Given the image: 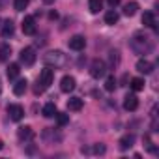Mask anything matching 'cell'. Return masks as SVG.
Returning <instances> with one entry per match:
<instances>
[{
	"label": "cell",
	"mask_w": 159,
	"mask_h": 159,
	"mask_svg": "<svg viewBox=\"0 0 159 159\" xmlns=\"http://www.w3.org/2000/svg\"><path fill=\"white\" fill-rule=\"evenodd\" d=\"M131 49L137 54H150V52H153L155 43H153V39L150 36H146L142 32H137L133 36V39H131Z\"/></svg>",
	"instance_id": "6da1fadb"
},
{
	"label": "cell",
	"mask_w": 159,
	"mask_h": 159,
	"mask_svg": "<svg viewBox=\"0 0 159 159\" xmlns=\"http://www.w3.org/2000/svg\"><path fill=\"white\" fill-rule=\"evenodd\" d=\"M52 79H54V71L47 66L45 69H41L39 77H38V83L34 86V94H43L51 84H52Z\"/></svg>",
	"instance_id": "7a4b0ae2"
},
{
	"label": "cell",
	"mask_w": 159,
	"mask_h": 159,
	"mask_svg": "<svg viewBox=\"0 0 159 159\" xmlns=\"http://www.w3.org/2000/svg\"><path fill=\"white\" fill-rule=\"evenodd\" d=\"M43 62L49 67H64L67 64V54H64L62 51H49L43 56Z\"/></svg>",
	"instance_id": "3957f363"
},
{
	"label": "cell",
	"mask_w": 159,
	"mask_h": 159,
	"mask_svg": "<svg viewBox=\"0 0 159 159\" xmlns=\"http://www.w3.org/2000/svg\"><path fill=\"white\" fill-rule=\"evenodd\" d=\"M105 73H107V64H105L103 60L96 58V60L90 64V75H92L94 79H101V77H105Z\"/></svg>",
	"instance_id": "277c9868"
},
{
	"label": "cell",
	"mask_w": 159,
	"mask_h": 159,
	"mask_svg": "<svg viewBox=\"0 0 159 159\" xmlns=\"http://www.w3.org/2000/svg\"><path fill=\"white\" fill-rule=\"evenodd\" d=\"M19 60H21V64H25V66H32V64L36 62V51H34L32 47H25V49L21 51V54H19Z\"/></svg>",
	"instance_id": "5b68a950"
},
{
	"label": "cell",
	"mask_w": 159,
	"mask_h": 159,
	"mask_svg": "<svg viewBox=\"0 0 159 159\" xmlns=\"http://www.w3.org/2000/svg\"><path fill=\"white\" fill-rule=\"evenodd\" d=\"M75 86H77V81H75L71 75H64V77H62V81H60V90H62L64 94L73 92Z\"/></svg>",
	"instance_id": "8992f818"
},
{
	"label": "cell",
	"mask_w": 159,
	"mask_h": 159,
	"mask_svg": "<svg viewBox=\"0 0 159 159\" xmlns=\"http://www.w3.org/2000/svg\"><path fill=\"white\" fill-rule=\"evenodd\" d=\"M21 28H23V32L26 36H34L36 34V21H34V17L32 15H26L23 19V23H21Z\"/></svg>",
	"instance_id": "52a82bcc"
},
{
	"label": "cell",
	"mask_w": 159,
	"mask_h": 159,
	"mask_svg": "<svg viewBox=\"0 0 159 159\" xmlns=\"http://www.w3.org/2000/svg\"><path fill=\"white\" fill-rule=\"evenodd\" d=\"M67 45H69V49H73V51H83L84 47H86V39H84V36H73V38H69V41H67Z\"/></svg>",
	"instance_id": "ba28073f"
},
{
	"label": "cell",
	"mask_w": 159,
	"mask_h": 159,
	"mask_svg": "<svg viewBox=\"0 0 159 159\" xmlns=\"http://www.w3.org/2000/svg\"><path fill=\"white\" fill-rule=\"evenodd\" d=\"M8 114H10V118L13 120V122H19V120H23V116H25V109L21 107V105H8Z\"/></svg>",
	"instance_id": "9c48e42d"
},
{
	"label": "cell",
	"mask_w": 159,
	"mask_h": 159,
	"mask_svg": "<svg viewBox=\"0 0 159 159\" xmlns=\"http://www.w3.org/2000/svg\"><path fill=\"white\" fill-rule=\"evenodd\" d=\"M124 109L125 111H137L139 109V98L135 96V94H127L125 98H124Z\"/></svg>",
	"instance_id": "30bf717a"
},
{
	"label": "cell",
	"mask_w": 159,
	"mask_h": 159,
	"mask_svg": "<svg viewBox=\"0 0 159 159\" xmlns=\"http://www.w3.org/2000/svg\"><path fill=\"white\" fill-rule=\"evenodd\" d=\"M135 67H137L139 73H144V75H150V73L153 71V64H152L150 60H146V58H140Z\"/></svg>",
	"instance_id": "8fae6325"
},
{
	"label": "cell",
	"mask_w": 159,
	"mask_h": 159,
	"mask_svg": "<svg viewBox=\"0 0 159 159\" xmlns=\"http://www.w3.org/2000/svg\"><path fill=\"white\" fill-rule=\"evenodd\" d=\"M142 25L146 28H153L155 30V15H153V11H144L142 13Z\"/></svg>",
	"instance_id": "7c38bea8"
},
{
	"label": "cell",
	"mask_w": 159,
	"mask_h": 159,
	"mask_svg": "<svg viewBox=\"0 0 159 159\" xmlns=\"http://www.w3.org/2000/svg\"><path fill=\"white\" fill-rule=\"evenodd\" d=\"M17 137H19V140H30V139H34V131L30 125H25V127H19Z\"/></svg>",
	"instance_id": "4fadbf2b"
},
{
	"label": "cell",
	"mask_w": 159,
	"mask_h": 159,
	"mask_svg": "<svg viewBox=\"0 0 159 159\" xmlns=\"http://www.w3.org/2000/svg\"><path fill=\"white\" fill-rule=\"evenodd\" d=\"M83 105H84V103H83V99H81V98H69V99H67V109H69V111H73V112L81 111V109H83Z\"/></svg>",
	"instance_id": "5bb4252c"
},
{
	"label": "cell",
	"mask_w": 159,
	"mask_h": 159,
	"mask_svg": "<svg viewBox=\"0 0 159 159\" xmlns=\"http://www.w3.org/2000/svg\"><path fill=\"white\" fill-rule=\"evenodd\" d=\"M118 144H120V150H129V148H133V144H135V135H125V137H122Z\"/></svg>",
	"instance_id": "9a60e30c"
},
{
	"label": "cell",
	"mask_w": 159,
	"mask_h": 159,
	"mask_svg": "<svg viewBox=\"0 0 159 159\" xmlns=\"http://www.w3.org/2000/svg\"><path fill=\"white\" fill-rule=\"evenodd\" d=\"M13 32H15V25H13V21H4V25H2V38H10V36H13Z\"/></svg>",
	"instance_id": "2e32d148"
},
{
	"label": "cell",
	"mask_w": 159,
	"mask_h": 159,
	"mask_svg": "<svg viewBox=\"0 0 159 159\" xmlns=\"http://www.w3.org/2000/svg\"><path fill=\"white\" fill-rule=\"evenodd\" d=\"M26 86H28L26 79H21V81H17V83L13 84V94H15V96H23V94L26 92Z\"/></svg>",
	"instance_id": "e0dca14e"
},
{
	"label": "cell",
	"mask_w": 159,
	"mask_h": 159,
	"mask_svg": "<svg viewBox=\"0 0 159 159\" xmlns=\"http://www.w3.org/2000/svg\"><path fill=\"white\" fill-rule=\"evenodd\" d=\"M116 86H118L116 77H114V75H109V77L105 79V90H107V92H114Z\"/></svg>",
	"instance_id": "ac0fdd59"
},
{
	"label": "cell",
	"mask_w": 159,
	"mask_h": 159,
	"mask_svg": "<svg viewBox=\"0 0 159 159\" xmlns=\"http://www.w3.org/2000/svg\"><path fill=\"white\" fill-rule=\"evenodd\" d=\"M41 112H43V116H45V118H54L58 111H56V105H54V103H47V105L43 107V111H41Z\"/></svg>",
	"instance_id": "d6986e66"
},
{
	"label": "cell",
	"mask_w": 159,
	"mask_h": 159,
	"mask_svg": "<svg viewBox=\"0 0 159 159\" xmlns=\"http://www.w3.org/2000/svg\"><path fill=\"white\" fill-rule=\"evenodd\" d=\"M137 10H139V4H137V2H127V4L124 6V15L133 17V15L137 13Z\"/></svg>",
	"instance_id": "ffe728a7"
},
{
	"label": "cell",
	"mask_w": 159,
	"mask_h": 159,
	"mask_svg": "<svg viewBox=\"0 0 159 159\" xmlns=\"http://www.w3.org/2000/svg\"><path fill=\"white\" fill-rule=\"evenodd\" d=\"M11 56V47L10 45H0V62H8Z\"/></svg>",
	"instance_id": "44dd1931"
},
{
	"label": "cell",
	"mask_w": 159,
	"mask_h": 159,
	"mask_svg": "<svg viewBox=\"0 0 159 159\" xmlns=\"http://www.w3.org/2000/svg\"><path fill=\"white\" fill-rule=\"evenodd\" d=\"M88 8L92 13H99L103 10V0H88Z\"/></svg>",
	"instance_id": "7402d4cb"
},
{
	"label": "cell",
	"mask_w": 159,
	"mask_h": 159,
	"mask_svg": "<svg viewBox=\"0 0 159 159\" xmlns=\"http://www.w3.org/2000/svg\"><path fill=\"white\" fill-rule=\"evenodd\" d=\"M144 79H140V77H135V79H131V88L135 90V92H140V90H144Z\"/></svg>",
	"instance_id": "603a6c76"
},
{
	"label": "cell",
	"mask_w": 159,
	"mask_h": 159,
	"mask_svg": "<svg viewBox=\"0 0 159 159\" xmlns=\"http://www.w3.org/2000/svg\"><path fill=\"white\" fill-rule=\"evenodd\" d=\"M118 19H120V15H118L114 10H111V11H107V13H105V23H107V25H116V23H118Z\"/></svg>",
	"instance_id": "cb8c5ba5"
},
{
	"label": "cell",
	"mask_w": 159,
	"mask_h": 159,
	"mask_svg": "<svg viewBox=\"0 0 159 159\" xmlns=\"http://www.w3.org/2000/svg\"><path fill=\"white\" fill-rule=\"evenodd\" d=\"M6 73H8V79H15V77L21 73V66H19V64H10Z\"/></svg>",
	"instance_id": "d4e9b609"
},
{
	"label": "cell",
	"mask_w": 159,
	"mask_h": 159,
	"mask_svg": "<svg viewBox=\"0 0 159 159\" xmlns=\"http://www.w3.org/2000/svg\"><path fill=\"white\" fill-rule=\"evenodd\" d=\"M28 2H30V0H15L13 6H15V10H17V11H25V10H26V6H28Z\"/></svg>",
	"instance_id": "484cf974"
},
{
	"label": "cell",
	"mask_w": 159,
	"mask_h": 159,
	"mask_svg": "<svg viewBox=\"0 0 159 159\" xmlns=\"http://www.w3.org/2000/svg\"><path fill=\"white\" fill-rule=\"evenodd\" d=\"M56 122H58V125H66L69 122V116L64 112H56Z\"/></svg>",
	"instance_id": "4316f807"
},
{
	"label": "cell",
	"mask_w": 159,
	"mask_h": 159,
	"mask_svg": "<svg viewBox=\"0 0 159 159\" xmlns=\"http://www.w3.org/2000/svg\"><path fill=\"white\" fill-rule=\"evenodd\" d=\"M94 153H105V146L103 144H96L94 146Z\"/></svg>",
	"instance_id": "83f0119b"
},
{
	"label": "cell",
	"mask_w": 159,
	"mask_h": 159,
	"mask_svg": "<svg viewBox=\"0 0 159 159\" xmlns=\"http://www.w3.org/2000/svg\"><path fill=\"white\" fill-rule=\"evenodd\" d=\"M107 2H109V6H111V8H116V6L122 2V0H107Z\"/></svg>",
	"instance_id": "f1b7e54d"
},
{
	"label": "cell",
	"mask_w": 159,
	"mask_h": 159,
	"mask_svg": "<svg viewBox=\"0 0 159 159\" xmlns=\"http://www.w3.org/2000/svg\"><path fill=\"white\" fill-rule=\"evenodd\" d=\"M52 2H54V0H43V4H47V6H49V4H52Z\"/></svg>",
	"instance_id": "f546056e"
},
{
	"label": "cell",
	"mask_w": 159,
	"mask_h": 159,
	"mask_svg": "<svg viewBox=\"0 0 159 159\" xmlns=\"http://www.w3.org/2000/svg\"><path fill=\"white\" fill-rule=\"evenodd\" d=\"M2 148H4V142H2V140H0V150H2Z\"/></svg>",
	"instance_id": "4dcf8cb0"
}]
</instances>
